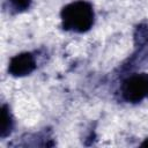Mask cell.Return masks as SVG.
<instances>
[{"mask_svg": "<svg viewBox=\"0 0 148 148\" xmlns=\"http://www.w3.org/2000/svg\"><path fill=\"white\" fill-rule=\"evenodd\" d=\"M61 20L64 29L84 32L90 29L94 22L92 7L86 1L72 2L62 8Z\"/></svg>", "mask_w": 148, "mask_h": 148, "instance_id": "6da1fadb", "label": "cell"}, {"mask_svg": "<svg viewBox=\"0 0 148 148\" xmlns=\"http://www.w3.org/2000/svg\"><path fill=\"white\" fill-rule=\"evenodd\" d=\"M123 97L127 102L136 103L148 96V74H136L123 82Z\"/></svg>", "mask_w": 148, "mask_h": 148, "instance_id": "7a4b0ae2", "label": "cell"}, {"mask_svg": "<svg viewBox=\"0 0 148 148\" xmlns=\"http://www.w3.org/2000/svg\"><path fill=\"white\" fill-rule=\"evenodd\" d=\"M36 68V61L31 53H20L9 61L8 72L14 76H24Z\"/></svg>", "mask_w": 148, "mask_h": 148, "instance_id": "3957f363", "label": "cell"}, {"mask_svg": "<svg viewBox=\"0 0 148 148\" xmlns=\"http://www.w3.org/2000/svg\"><path fill=\"white\" fill-rule=\"evenodd\" d=\"M13 127V121H12V116L9 113V110L6 105H2L1 108V127H0V136L6 138L9 135L10 131Z\"/></svg>", "mask_w": 148, "mask_h": 148, "instance_id": "277c9868", "label": "cell"}, {"mask_svg": "<svg viewBox=\"0 0 148 148\" xmlns=\"http://www.w3.org/2000/svg\"><path fill=\"white\" fill-rule=\"evenodd\" d=\"M148 42V27L147 25H139L135 31V43L136 44H145Z\"/></svg>", "mask_w": 148, "mask_h": 148, "instance_id": "5b68a950", "label": "cell"}, {"mask_svg": "<svg viewBox=\"0 0 148 148\" xmlns=\"http://www.w3.org/2000/svg\"><path fill=\"white\" fill-rule=\"evenodd\" d=\"M10 3L16 10H24L29 8L31 0H10Z\"/></svg>", "mask_w": 148, "mask_h": 148, "instance_id": "8992f818", "label": "cell"}, {"mask_svg": "<svg viewBox=\"0 0 148 148\" xmlns=\"http://www.w3.org/2000/svg\"><path fill=\"white\" fill-rule=\"evenodd\" d=\"M142 147H148V138L146 139V141L145 142H142V145H141Z\"/></svg>", "mask_w": 148, "mask_h": 148, "instance_id": "52a82bcc", "label": "cell"}]
</instances>
